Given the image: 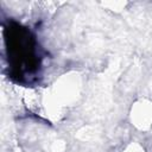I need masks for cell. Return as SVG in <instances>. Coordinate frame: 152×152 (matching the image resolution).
Listing matches in <instances>:
<instances>
[{
    "label": "cell",
    "mask_w": 152,
    "mask_h": 152,
    "mask_svg": "<svg viewBox=\"0 0 152 152\" xmlns=\"http://www.w3.org/2000/svg\"><path fill=\"white\" fill-rule=\"evenodd\" d=\"M125 152H144V150H141L139 146H137V145H133V146H131V147H128Z\"/></svg>",
    "instance_id": "obj_2"
},
{
    "label": "cell",
    "mask_w": 152,
    "mask_h": 152,
    "mask_svg": "<svg viewBox=\"0 0 152 152\" xmlns=\"http://www.w3.org/2000/svg\"><path fill=\"white\" fill-rule=\"evenodd\" d=\"M131 121L140 131H146L152 126V102L139 100L132 106Z\"/></svg>",
    "instance_id": "obj_1"
}]
</instances>
